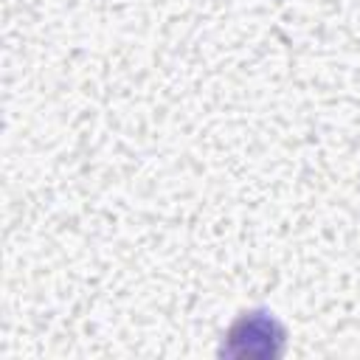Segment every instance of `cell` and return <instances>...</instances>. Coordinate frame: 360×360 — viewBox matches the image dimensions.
I'll use <instances>...</instances> for the list:
<instances>
[{"instance_id":"cell-1","label":"cell","mask_w":360,"mask_h":360,"mask_svg":"<svg viewBox=\"0 0 360 360\" xmlns=\"http://www.w3.org/2000/svg\"><path fill=\"white\" fill-rule=\"evenodd\" d=\"M284 326L264 309L242 312L225 332L222 357H278L284 352Z\"/></svg>"}]
</instances>
